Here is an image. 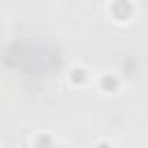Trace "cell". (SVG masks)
<instances>
[{
  "instance_id": "1",
  "label": "cell",
  "mask_w": 148,
  "mask_h": 148,
  "mask_svg": "<svg viewBox=\"0 0 148 148\" xmlns=\"http://www.w3.org/2000/svg\"><path fill=\"white\" fill-rule=\"evenodd\" d=\"M113 14H116L118 21H127V18L132 16V5L125 2V0H116V2H113Z\"/></svg>"
},
{
  "instance_id": "2",
  "label": "cell",
  "mask_w": 148,
  "mask_h": 148,
  "mask_svg": "<svg viewBox=\"0 0 148 148\" xmlns=\"http://www.w3.org/2000/svg\"><path fill=\"white\" fill-rule=\"evenodd\" d=\"M35 146H39V148H51V139H49V136H39V139H35Z\"/></svg>"
},
{
  "instance_id": "3",
  "label": "cell",
  "mask_w": 148,
  "mask_h": 148,
  "mask_svg": "<svg viewBox=\"0 0 148 148\" xmlns=\"http://www.w3.org/2000/svg\"><path fill=\"white\" fill-rule=\"evenodd\" d=\"M102 83H104V86H111V90H116V88H118V79H116V76H111V79H109V76H104V79H102Z\"/></svg>"
},
{
  "instance_id": "4",
  "label": "cell",
  "mask_w": 148,
  "mask_h": 148,
  "mask_svg": "<svg viewBox=\"0 0 148 148\" xmlns=\"http://www.w3.org/2000/svg\"><path fill=\"white\" fill-rule=\"evenodd\" d=\"M97 148H111V146H109L106 141H102V143H97Z\"/></svg>"
}]
</instances>
